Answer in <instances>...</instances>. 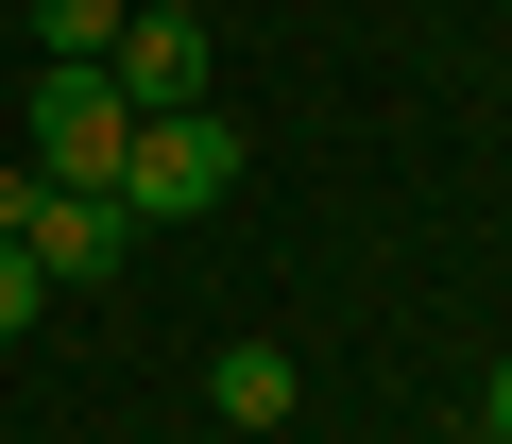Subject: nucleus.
I'll list each match as a JSON object with an SVG mask.
<instances>
[{"label":"nucleus","mask_w":512,"mask_h":444,"mask_svg":"<svg viewBox=\"0 0 512 444\" xmlns=\"http://www.w3.org/2000/svg\"><path fill=\"white\" fill-rule=\"evenodd\" d=\"M478 427H495V444H512V359H495V376H478Z\"/></svg>","instance_id":"8"},{"label":"nucleus","mask_w":512,"mask_h":444,"mask_svg":"<svg viewBox=\"0 0 512 444\" xmlns=\"http://www.w3.org/2000/svg\"><path fill=\"white\" fill-rule=\"evenodd\" d=\"M291 393H308V376H291L274 342H222V359H205V410H222V427H291Z\"/></svg>","instance_id":"5"},{"label":"nucleus","mask_w":512,"mask_h":444,"mask_svg":"<svg viewBox=\"0 0 512 444\" xmlns=\"http://www.w3.org/2000/svg\"><path fill=\"white\" fill-rule=\"evenodd\" d=\"M222 188H239V137H222L205 103H171V120L120 137V188H103V205H120V222H205Z\"/></svg>","instance_id":"1"},{"label":"nucleus","mask_w":512,"mask_h":444,"mask_svg":"<svg viewBox=\"0 0 512 444\" xmlns=\"http://www.w3.org/2000/svg\"><path fill=\"white\" fill-rule=\"evenodd\" d=\"M120 18H137V0H35V52H52V69H103Z\"/></svg>","instance_id":"6"},{"label":"nucleus","mask_w":512,"mask_h":444,"mask_svg":"<svg viewBox=\"0 0 512 444\" xmlns=\"http://www.w3.org/2000/svg\"><path fill=\"white\" fill-rule=\"evenodd\" d=\"M137 18H205V0H137Z\"/></svg>","instance_id":"9"},{"label":"nucleus","mask_w":512,"mask_h":444,"mask_svg":"<svg viewBox=\"0 0 512 444\" xmlns=\"http://www.w3.org/2000/svg\"><path fill=\"white\" fill-rule=\"evenodd\" d=\"M120 137H137V103L103 69H35V188H120Z\"/></svg>","instance_id":"2"},{"label":"nucleus","mask_w":512,"mask_h":444,"mask_svg":"<svg viewBox=\"0 0 512 444\" xmlns=\"http://www.w3.org/2000/svg\"><path fill=\"white\" fill-rule=\"evenodd\" d=\"M120 240H137V222H120L103 188H35V274H52V291H86V274H120Z\"/></svg>","instance_id":"4"},{"label":"nucleus","mask_w":512,"mask_h":444,"mask_svg":"<svg viewBox=\"0 0 512 444\" xmlns=\"http://www.w3.org/2000/svg\"><path fill=\"white\" fill-rule=\"evenodd\" d=\"M103 86H120L137 120L205 103V18H120V35H103Z\"/></svg>","instance_id":"3"},{"label":"nucleus","mask_w":512,"mask_h":444,"mask_svg":"<svg viewBox=\"0 0 512 444\" xmlns=\"http://www.w3.org/2000/svg\"><path fill=\"white\" fill-rule=\"evenodd\" d=\"M35 308H52V274H35V240H0V342H18Z\"/></svg>","instance_id":"7"}]
</instances>
